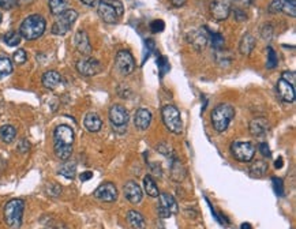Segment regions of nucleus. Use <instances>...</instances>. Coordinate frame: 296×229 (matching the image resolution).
Wrapping results in <instances>:
<instances>
[{"label": "nucleus", "instance_id": "nucleus-36", "mask_svg": "<svg viewBox=\"0 0 296 229\" xmlns=\"http://www.w3.org/2000/svg\"><path fill=\"white\" fill-rule=\"evenodd\" d=\"M284 1L285 0H272L271 6H269V13L272 14H277L280 13L281 10H283V6H284Z\"/></svg>", "mask_w": 296, "mask_h": 229}, {"label": "nucleus", "instance_id": "nucleus-40", "mask_svg": "<svg viewBox=\"0 0 296 229\" xmlns=\"http://www.w3.org/2000/svg\"><path fill=\"white\" fill-rule=\"evenodd\" d=\"M164 27H165V23H164V22H162L161 20H156L150 23V30H152L153 33L162 32V30H164Z\"/></svg>", "mask_w": 296, "mask_h": 229}, {"label": "nucleus", "instance_id": "nucleus-54", "mask_svg": "<svg viewBox=\"0 0 296 229\" xmlns=\"http://www.w3.org/2000/svg\"><path fill=\"white\" fill-rule=\"evenodd\" d=\"M284 165V161H283V158L281 157H278V160H276V163H274V167H276L277 169H280L281 167Z\"/></svg>", "mask_w": 296, "mask_h": 229}, {"label": "nucleus", "instance_id": "nucleus-48", "mask_svg": "<svg viewBox=\"0 0 296 229\" xmlns=\"http://www.w3.org/2000/svg\"><path fill=\"white\" fill-rule=\"evenodd\" d=\"M254 0H233V3L236 4V8H245V7H249L250 4H252Z\"/></svg>", "mask_w": 296, "mask_h": 229}, {"label": "nucleus", "instance_id": "nucleus-8", "mask_svg": "<svg viewBox=\"0 0 296 229\" xmlns=\"http://www.w3.org/2000/svg\"><path fill=\"white\" fill-rule=\"evenodd\" d=\"M231 153L239 163H250L255 156V147L250 142H233L231 145Z\"/></svg>", "mask_w": 296, "mask_h": 229}, {"label": "nucleus", "instance_id": "nucleus-30", "mask_svg": "<svg viewBox=\"0 0 296 229\" xmlns=\"http://www.w3.org/2000/svg\"><path fill=\"white\" fill-rule=\"evenodd\" d=\"M13 72V63L6 56H0V79H3L7 75Z\"/></svg>", "mask_w": 296, "mask_h": 229}, {"label": "nucleus", "instance_id": "nucleus-7", "mask_svg": "<svg viewBox=\"0 0 296 229\" xmlns=\"http://www.w3.org/2000/svg\"><path fill=\"white\" fill-rule=\"evenodd\" d=\"M78 13L75 10H66L65 13L59 14L58 18L55 21V23L52 25V33L56 36H65L68 32L71 26L74 25V22L77 21Z\"/></svg>", "mask_w": 296, "mask_h": 229}, {"label": "nucleus", "instance_id": "nucleus-5", "mask_svg": "<svg viewBox=\"0 0 296 229\" xmlns=\"http://www.w3.org/2000/svg\"><path fill=\"white\" fill-rule=\"evenodd\" d=\"M23 210H25V202L22 199H13L7 202L4 206V221L10 228H21Z\"/></svg>", "mask_w": 296, "mask_h": 229}, {"label": "nucleus", "instance_id": "nucleus-38", "mask_svg": "<svg viewBox=\"0 0 296 229\" xmlns=\"http://www.w3.org/2000/svg\"><path fill=\"white\" fill-rule=\"evenodd\" d=\"M62 192V187L59 184H48L46 186V194L51 196H59Z\"/></svg>", "mask_w": 296, "mask_h": 229}, {"label": "nucleus", "instance_id": "nucleus-2", "mask_svg": "<svg viewBox=\"0 0 296 229\" xmlns=\"http://www.w3.org/2000/svg\"><path fill=\"white\" fill-rule=\"evenodd\" d=\"M46 27V21L39 14H33V15H29L21 23L20 34L21 37H23L27 41H33V40H37L44 34Z\"/></svg>", "mask_w": 296, "mask_h": 229}, {"label": "nucleus", "instance_id": "nucleus-45", "mask_svg": "<svg viewBox=\"0 0 296 229\" xmlns=\"http://www.w3.org/2000/svg\"><path fill=\"white\" fill-rule=\"evenodd\" d=\"M17 6V0H0V7L4 10H11Z\"/></svg>", "mask_w": 296, "mask_h": 229}, {"label": "nucleus", "instance_id": "nucleus-37", "mask_svg": "<svg viewBox=\"0 0 296 229\" xmlns=\"http://www.w3.org/2000/svg\"><path fill=\"white\" fill-rule=\"evenodd\" d=\"M13 59L17 64H23L26 62V59H27V55H26L25 49H18L17 52L14 53Z\"/></svg>", "mask_w": 296, "mask_h": 229}, {"label": "nucleus", "instance_id": "nucleus-18", "mask_svg": "<svg viewBox=\"0 0 296 229\" xmlns=\"http://www.w3.org/2000/svg\"><path fill=\"white\" fill-rule=\"evenodd\" d=\"M75 46H77L78 52H81L82 55H91V41H89V36L85 30H79L75 34V39H74Z\"/></svg>", "mask_w": 296, "mask_h": 229}, {"label": "nucleus", "instance_id": "nucleus-26", "mask_svg": "<svg viewBox=\"0 0 296 229\" xmlns=\"http://www.w3.org/2000/svg\"><path fill=\"white\" fill-rule=\"evenodd\" d=\"M143 187H145L146 194H148L149 196H152V198H157L159 194H160L159 187H157V184H156V180L150 176V175H146V176L143 177Z\"/></svg>", "mask_w": 296, "mask_h": 229}, {"label": "nucleus", "instance_id": "nucleus-16", "mask_svg": "<svg viewBox=\"0 0 296 229\" xmlns=\"http://www.w3.org/2000/svg\"><path fill=\"white\" fill-rule=\"evenodd\" d=\"M277 93H278V97L281 98L284 103H294V100H295V86L285 82L284 79L278 81Z\"/></svg>", "mask_w": 296, "mask_h": 229}, {"label": "nucleus", "instance_id": "nucleus-32", "mask_svg": "<svg viewBox=\"0 0 296 229\" xmlns=\"http://www.w3.org/2000/svg\"><path fill=\"white\" fill-rule=\"evenodd\" d=\"M21 34L17 32H8L4 36V42H6L8 46H17L20 45L21 42Z\"/></svg>", "mask_w": 296, "mask_h": 229}, {"label": "nucleus", "instance_id": "nucleus-1", "mask_svg": "<svg viewBox=\"0 0 296 229\" xmlns=\"http://www.w3.org/2000/svg\"><path fill=\"white\" fill-rule=\"evenodd\" d=\"M74 131L66 125H58L53 131V149L56 157L62 161H67L72 154Z\"/></svg>", "mask_w": 296, "mask_h": 229}, {"label": "nucleus", "instance_id": "nucleus-57", "mask_svg": "<svg viewBox=\"0 0 296 229\" xmlns=\"http://www.w3.org/2000/svg\"><path fill=\"white\" fill-rule=\"evenodd\" d=\"M0 23H1V14H0Z\"/></svg>", "mask_w": 296, "mask_h": 229}, {"label": "nucleus", "instance_id": "nucleus-49", "mask_svg": "<svg viewBox=\"0 0 296 229\" xmlns=\"http://www.w3.org/2000/svg\"><path fill=\"white\" fill-rule=\"evenodd\" d=\"M29 147H30V144H29L27 141H22L20 144V149H18V150H20L21 153H25V151L29 150Z\"/></svg>", "mask_w": 296, "mask_h": 229}, {"label": "nucleus", "instance_id": "nucleus-35", "mask_svg": "<svg viewBox=\"0 0 296 229\" xmlns=\"http://www.w3.org/2000/svg\"><path fill=\"white\" fill-rule=\"evenodd\" d=\"M281 11H284L287 15H290V17L294 18V17L296 15V3H291V1H288V0H285Z\"/></svg>", "mask_w": 296, "mask_h": 229}, {"label": "nucleus", "instance_id": "nucleus-31", "mask_svg": "<svg viewBox=\"0 0 296 229\" xmlns=\"http://www.w3.org/2000/svg\"><path fill=\"white\" fill-rule=\"evenodd\" d=\"M184 176H186V170L183 168V165L178 160H174V163H172V177L176 182H182L184 179Z\"/></svg>", "mask_w": 296, "mask_h": 229}, {"label": "nucleus", "instance_id": "nucleus-12", "mask_svg": "<svg viewBox=\"0 0 296 229\" xmlns=\"http://www.w3.org/2000/svg\"><path fill=\"white\" fill-rule=\"evenodd\" d=\"M94 196L101 202H115L117 199V188L114 183H103L96 191H94Z\"/></svg>", "mask_w": 296, "mask_h": 229}, {"label": "nucleus", "instance_id": "nucleus-29", "mask_svg": "<svg viewBox=\"0 0 296 229\" xmlns=\"http://www.w3.org/2000/svg\"><path fill=\"white\" fill-rule=\"evenodd\" d=\"M49 10L53 15L58 17L59 14L65 13L68 6V0H49Z\"/></svg>", "mask_w": 296, "mask_h": 229}, {"label": "nucleus", "instance_id": "nucleus-41", "mask_svg": "<svg viewBox=\"0 0 296 229\" xmlns=\"http://www.w3.org/2000/svg\"><path fill=\"white\" fill-rule=\"evenodd\" d=\"M281 79H284L285 82H288L292 86H295L296 74L294 71H284L283 75H281Z\"/></svg>", "mask_w": 296, "mask_h": 229}, {"label": "nucleus", "instance_id": "nucleus-53", "mask_svg": "<svg viewBox=\"0 0 296 229\" xmlns=\"http://www.w3.org/2000/svg\"><path fill=\"white\" fill-rule=\"evenodd\" d=\"M84 4H86V6H89V7H93L94 4L97 3V0H81Z\"/></svg>", "mask_w": 296, "mask_h": 229}, {"label": "nucleus", "instance_id": "nucleus-34", "mask_svg": "<svg viewBox=\"0 0 296 229\" xmlns=\"http://www.w3.org/2000/svg\"><path fill=\"white\" fill-rule=\"evenodd\" d=\"M268 68H274L277 65V55L272 46H268V62H266Z\"/></svg>", "mask_w": 296, "mask_h": 229}, {"label": "nucleus", "instance_id": "nucleus-22", "mask_svg": "<svg viewBox=\"0 0 296 229\" xmlns=\"http://www.w3.org/2000/svg\"><path fill=\"white\" fill-rule=\"evenodd\" d=\"M255 48V37L251 34V33H246L245 36L240 40V44H239V52L242 55H250L252 52V49Z\"/></svg>", "mask_w": 296, "mask_h": 229}, {"label": "nucleus", "instance_id": "nucleus-3", "mask_svg": "<svg viewBox=\"0 0 296 229\" xmlns=\"http://www.w3.org/2000/svg\"><path fill=\"white\" fill-rule=\"evenodd\" d=\"M97 13L104 22L117 23L124 13V6L120 0H100Z\"/></svg>", "mask_w": 296, "mask_h": 229}, {"label": "nucleus", "instance_id": "nucleus-24", "mask_svg": "<svg viewBox=\"0 0 296 229\" xmlns=\"http://www.w3.org/2000/svg\"><path fill=\"white\" fill-rule=\"evenodd\" d=\"M17 137V128L11 125H6L0 127V139L4 144H11Z\"/></svg>", "mask_w": 296, "mask_h": 229}, {"label": "nucleus", "instance_id": "nucleus-13", "mask_svg": "<svg viewBox=\"0 0 296 229\" xmlns=\"http://www.w3.org/2000/svg\"><path fill=\"white\" fill-rule=\"evenodd\" d=\"M129 112L123 105H112L110 109V120L114 127H124L129 122Z\"/></svg>", "mask_w": 296, "mask_h": 229}, {"label": "nucleus", "instance_id": "nucleus-15", "mask_svg": "<svg viewBox=\"0 0 296 229\" xmlns=\"http://www.w3.org/2000/svg\"><path fill=\"white\" fill-rule=\"evenodd\" d=\"M124 196H126L133 205L141 203L142 201L141 187H139L134 180H130V182H127L126 186H124Z\"/></svg>", "mask_w": 296, "mask_h": 229}, {"label": "nucleus", "instance_id": "nucleus-25", "mask_svg": "<svg viewBox=\"0 0 296 229\" xmlns=\"http://www.w3.org/2000/svg\"><path fill=\"white\" fill-rule=\"evenodd\" d=\"M269 169V167H268V164L262 161V160H258L255 163H252V165L250 167V175L252 177H264L266 175V172Z\"/></svg>", "mask_w": 296, "mask_h": 229}, {"label": "nucleus", "instance_id": "nucleus-27", "mask_svg": "<svg viewBox=\"0 0 296 229\" xmlns=\"http://www.w3.org/2000/svg\"><path fill=\"white\" fill-rule=\"evenodd\" d=\"M127 220L131 224V227L136 229H143L145 228V220L141 216V213H138L136 210H130L127 213Z\"/></svg>", "mask_w": 296, "mask_h": 229}, {"label": "nucleus", "instance_id": "nucleus-9", "mask_svg": "<svg viewBox=\"0 0 296 229\" xmlns=\"http://www.w3.org/2000/svg\"><path fill=\"white\" fill-rule=\"evenodd\" d=\"M159 206H157V213L161 218H168L172 214L178 213V202L175 201L172 195H169L167 192H161L159 194Z\"/></svg>", "mask_w": 296, "mask_h": 229}, {"label": "nucleus", "instance_id": "nucleus-19", "mask_svg": "<svg viewBox=\"0 0 296 229\" xmlns=\"http://www.w3.org/2000/svg\"><path fill=\"white\" fill-rule=\"evenodd\" d=\"M269 130V122L265 118H257L251 120L250 123V132L252 137L261 138Z\"/></svg>", "mask_w": 296, "mask_h": 229}, {"label": "nucleus", "instance_id": "nucleus-46", "mask_svg": "<svg viewBox=\"0 0 296 229\" xmlns=\"http://www.w3.org/2000/svg\"><path fill=\"white\" fill-rule=\"evenodd\" d=\"M157 64H159V67H160V70H161V72H162V74H164V72L169 71V64H168L167 59H165L164 56H161L160 59H159Z\"/></svg>", "mask_w": 296, "mask_h": 229}, {"label": "nucleus", "instance_id": "nucleus-10", "mask_svg": "<svg viewBox=\"0 0 296 229\" xmlns=\"http://www.w3.org/2000/svg\"><path fill=\"white\" fill-rule=\"evenodd\" d=\"M116 68L122 75H130L136 70V60L129 51H119L116 55Z\"/></svg>", "mask_w": 296, "mask_h": 229}, {"label": "nucleus", "instance_id": "nucleus-23", "mask_svg": "<svg viewBox=\"0 0 296 229\" xmlns=\"http://www.w3.org/2000/svg\"><path fill=\"white\" fill-rule=\"evenodd\" d=\"M207 34H206V32L204 30V29H200V30H195V32H193V34H191V44H193L198 51H201V49H204L206 45V42H207Z\"/></svg>", "mask_w": 296, "mask_h": 229}, {"label": "nucleus", "instance_id": "nucleus-50", "mask_svg": "<svg viewBox=\"0 0 296 229\" xmlns=\"http://www.w3.org/2000/svg\"><path fill=\"white\" fill-rule=\"evenodd\" d=\"M91 177H93V173H91V172H84V173L81 175V180H82V182H86V180H89Z\"/></svg>", "mask_w": 296, "mask_h": 229}, {"label": "nucleus", "instance_id": "nucleus-14", "mask_svg": "<svg viewBox=\"0 0 296 229\" xmlns=\"http://www.w3.org/2000/svg\"><path fill=\"white\" fill-rule=\"evenodd\" d=\"M210 13H212L214 20H227L231 14V6H229L228 0H213L212 6H210Z\"/></svg>", "mask_w": 296, "mask_h": 229}, {"label": "nucleus", "instance_id": "nucleus-4", "mask_svg": "<svg viewBox=\"0 0 296 229\" xmlns=\"http://www.w3.org/2000/svg\"><path fill=\"white\" fill-rule=\"evenodd\" d=\"M235 116V108L231 104H219L212 112L213 128L217 132H224Z\"/></svg>", "mask_w": 296, "mask_h": 229}, {"label": "nucleus", "instance_id": "nucleus-44", "mask_svg": "<svg viewBox=\"0 0 296 229\" xmlns=\"http://www.w3.org/2000/svg\"><path fill=\"white\" fill-rule=\"evenodd\" d=\"M157 151H160L161 154H164V156H169V154H172V149H171V146H169L168 144L157 145Z\"/></svg>", "mask_w": 296, "mask_h": 229}, {"label": "nucleus", "instance_id": "nucleus-6", "mask_svg": "<svg viewBox=\"0 0 296 229\" xmlns=\"http://www.w3.org/2000/svg\"><path fill=\"white\" fill-rule=\"evenodd\" d=\"M161 115L168 130L174 134H181L183 131V122H182L181 111L175 105H165L161 111Z\"/></svg>", "mask_w": 296, "mask_h": 229}, {"label": "nucleus", "instance_id": "nucleus-52", "mask_svg": "<svg viewBox=\"0 0 296 229\" xmlns=\"http://www.w3.org/2000/svg\"><path fill=\"white\" fill-rule=\"evenodd\" d=\"M184 3H186V0H172V4H174L175 7L184 6Z\"/></svg>", "mask_w": 296, "mask_h": 229}, {"label": "nucleus", "instance_id": "nucleus-51", "mask_svg": "<svg viewBox=\"0 0 296 229\" xmlns=\"http://www.w3.org/2000/svg\"><path fill=\"white\" fill-rule=\"evenodd\" d=\"M150 167L153 168V172H155L156 175H159V176H161V167H160V165H157V164H152Z\"/></svg>", "mask_w": 296, "mask_h": 229}, {"label": "nucleus", "instance_id": "nucleus-39", "mask_svg": "<svg viewBox=\"0 0 296 229\" xmlns=\"http://www.w3.org/2000/svg\"><path fill=\"white\" fill-rule=\"evenodd\" d=\"M273 182V187H274V191H276L277 195H283L284 194V186H283V180L281 179H277V177H273L272 179Z\"/></svg>", "mask_w": 296, "mask_h": 229}, {"label": "nucleus", "instance_id": "nucleus-33", "mask_svg": "<svg viewBox=\"0 0 296 229\" xmlns=\"http://www.w3.org/2000/svg\"><path fill=\"white\" fill-rule=\"evenodd\" d=\"M210 40H212V45L214 49H221L223 46H224V42H226V40L224 37L220 34V33H210Z\"/></svg>", "mask_w": 296, "mask_h": 229}, {"label": "nucleus", "instance_id": "nucleus-43", "mask_svg": "<svg viewBox=\"0 0 296 229\" xmlns=\"http://www.w3.org/2000/svg\"><path fill=\"white\" fill-rule=\"evenodd\" d=\"M233 18L238 21V22H243V21L247 20V15H246V13L242 8H235L233 10Z\"/></svg>", "mask_w": 296, "mask_h": 229}, {"label": "nucleus", "instance_id": "nucleus-56", "mask_svg": "<svg viewBox=\"0 0 296 229\" xmlns=\"http://www.w3.org/2000/svg\"><path fill=\"white\" fill-rule=\"evenodd\" d=\"M288 1H291V3H296V0H288Z\"/></svg>", "mask_w": 296, "mask_h": 229}, {"label": "nucleus", "instance_id": "nucleus-28", "mask_svg": "<svg viewBox=\"0 0 296 229\" xmlns=\"http://www.w3.org/2000/svg\"><path fill=\"white\" fill-rule=\"evenodd\" d=\"M59 173H60L62 176L67 177V179H74L75 175H77V165H75V163H71V161L67 160V161L60 167Z\"/></svg>", "mask_w": 296, "mask_h": 229}, {"label": "nucleus", "instance_id": "nucleus-17", "mask_svg": "<svg viewBox=\"0 0 296 229\" xmlns=\"http://www.w3.org/2000/svg\"><path fill=\"white\" fill-rule=\"evenodd\" d=\"M152 123V112L146 108L138 109L134 118V125L138 130H148Z\"/></svg>", "mask_w": 296, "mask_h": 229}, {"label": "nucleus", "instance_id": "nucleus-55", "mask_svg": "<svg viewBox=\"0 0 296 229\" xmlns=\"http://www.w3.org/2000/svg\"><path fill=\"white\" fill-rule=\"evenodd\" d=\"M240 229H251V225L249 223L242 224V228H240Z\"/></svg>", "mask_w": 296, "mask_h": 229}, {"label": "nucleus", "instance_id": "nucleus-42", "mask_svg": "<svg viewBox=\"0 0 296 229\" xmlns=\"http://www.w3.org/2000/svg\"><path fill=\"white\" fill-rule=\"evenodd\" d=\"M272 36H273V27H272V25H265L262 27V32H261V37L264 40H272Z\"/></svg>", "mask_w": 296, "mask_h": 229}, {"label": "nucleus", "instance_id": "nucleus-21", "mask_svg": "<svg viewBox=\"0 0 296 229\" xmlns=\"http://www.w3.org/2000/svg\"><path fill=\"white\" fill-rule=\"evenodd\" d=\"M41 82H43V85L46 89H49V90H53V89H56L59 85H60V82H62V77H60V74L58 71H46L44 75H43V79H41Z\"/></svg>", "mask_w": 296, "mask_h": 229}, {"label": "nucleus", "instance_id": "nucleus-20", "mask_svg": "<svg viewBox=\"0 0 296 229\" xmlns=\"http://www.w3.org/2000/svg\"><path fill=\"white\" fill-rule=\"evenodd\" d=\"M84 125L85 128L91 132H98L103 127V122L96 112H89L84 119Z\"/></svg>", "mask_w": 296, "mask_h": 229}, {"label": "nucleus", "instance_id": "nucleus-47", "mask_svg": "<svg viewBox=\"0 0 296 229\" xmlns=\"http://www.w3.org/2000/svg\"><path fill=\"white\" fill-rule=\"evenodd\" d=\"M259 151H261V154H262L264 157H271L272 156L271 149H269V145L265 144V142L259 144Z\"/></svg>", "mask_w": 296, "mask_h": 229}, {"label": "nucleus", "instance_id": "nucleus-11", "mask_svg": "<svg viewBox=\"0 0 296 229\" xmlns=\"http://www.w3.org/2000/svg\"><path fill=\"white\" fill-rule=\"evenodd\" d=\"M103 65L94 58H86L77 62V70L79 74H82L85 77H93L101 71Z\"/></svg>", "mask_w": 296, "mask_h": 229}]
</instances>
